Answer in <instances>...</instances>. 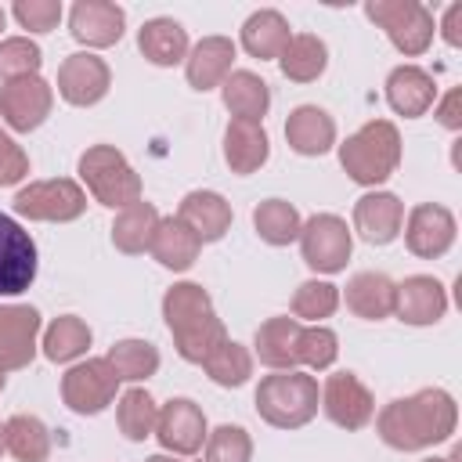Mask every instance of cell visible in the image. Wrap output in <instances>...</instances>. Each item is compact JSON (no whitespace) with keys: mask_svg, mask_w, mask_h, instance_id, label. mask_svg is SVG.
<instances>
[{"mask_svg":"<svg viewBox=\"0 0 462 462\" xmlns=\"http://www.w3.org/2000/svg\"><path fill=\"white\" fill-rule=\"evenodd\" d=\"M253 365H256V357H253V350L245 346V343H238V339H224L206 361H202V368H206V375L217 383V386H227V390H235V386H245L249 379H253Z\"/></svg>","mask_w":462,"mask_h":462,"instance_id":"obj_37","label":"cell"},{"mask_svg":"<svg viewBox=\"0 0 462 462\" xmlns=\"http://www.w3.org/2000/svg\"><path fill=\"white\" fill-rule=\"evenodd\" d=\"M180 224H188L195 231V238L206 245V242H220L227 231H231V202L220 195V191H188L173 213Z\"/></svg>","mask_w":462,"mask_h":462,"instance_id":"obj_22","label":"cell"},{"mask_svg":"<svg viewBox=\"0 0 462 462\" xmlns=\"http://www.w3.org/2000/svg\"><path fill=\"white\" fill-rule=\"evenodd\" d=\"M43 65V51L36 40L29 36H7L0 40V79H25V76H40Z\"/></svg>","mask_w":462,"mask_h":462,"instance_id":"obj_40","label":"cell"},{"mask_svg":"<svg viewBox=\"0 0 462 462\" xmlns=\"http://www.w3.org/2000/svg\"><path fill=\"white\" fill-rule=\"evenodd\" d=\"M300 227H303V217L289 199H263L253 209V231L267 245H292L300 238Z\"/></svg>","mask_w":462,"mask_h":462,"instance_id":"obj_35","label":"cell"},{"mask_svg":"<svg viewBox=\"0 0 462 462\" xmlns=\"http://www.w3.org/2000/svg\"><path fill=\"white\" fill-rule=\"evenodd\" d=\"M29 177V155L11 137V130L0 123V188H14Z\"/></svg>","mask_w":462,"mask_h":462,"instance_id":"obj_44","label":"cell"},{"mask_svg":"<svg viewBox=\"0 0 462 462\" xmlns=\"http://www.w3.org/2000/svg\"><path fill=\"white\" fill-rule=\"evenodd\" d=\"M220 101L231 112V119L263 123V116L271 108V87H267V79H260L249 69H231V76L220 83Z\"/></svg>","mask_w":462,"mask_h":462,"instance_id":"obj_29","label":"cell"},{"mask_svg":"<svg viewBox=\"0 0 462 462\" xmlns=\"http://www.w3.org/2000/svg\"><path fill=\"white\" fill-rule=\"evenodd\" d=\"M339 357V336L328 325H303L300 332V368L303 372H325Z\"/></svg>","mask_w":462,"mask_h":462,"instance_id":"obj_41","label":"cell"},{"mask_svg":"<svg viewBox=\"0 0 462 462\" xmlns=\"http://www.w3.org/2000/svg\"><path fill=\"white\" fill-rule=\"evenodd\" d=\"M235 40L231 36H202L188 58H184V79L191 90H213L220 87L227 76H231V65H235Z\"/></svg>","mask_w":462,"mask_h":462,"instance_id":"obj_21","label":"cell"},{"mask_svg":"<svg viewBox=\"0 0 462 462\" xmlns=\"http://www.w3.org/2000/svg\"><path fill=\"white\" fill-rule=\"evenodd\" d=\"M437 32L448 47H462V4H448L440 11V22H437Z\"/></svg>","mask_w":462,"mask_h":462,"instance_id":"obj_46","label":"cell"},{"mask_svg":"<svg viewBox=\"0 0 462 462\" xmlns=\"http://www.w3.org/2000/svg\"><path fill=\"white\" fill-rule=\"evenodd\" d=\"M14 213L22 220L36 224H72L87 213V191L72 177H51V180H29L11 199Z\"/></svg>","mask_w":462,"mask_h":462,"instance_id":"obj_7","label":"cell"},{"mask_svg":"<svg viewBox=\"0 0 462 462\" xmlns=\"http://www.w3.org/2000/svg\"><path fill=\"white\" fill-rule=\"evenodd\" d=\"M108 87H112V69L94 51H76L58 65V94L72 108H90L105 101Z\"/></svg>","mask_w":462,"mask_h":462,"instance_id":"obj_15","label":"cell"},{"mask_svg":"<svg viewBox=\"0 0 462 462\" xmlns=\"http://www.w3.org/2000/svg\"><path fill=\"white\" fill-rule=\"evenodd\" d=\"M162 321L173 336V350L188 365H202L224 339L227 328L199 282H173L162 296Z\"/></svg>","mask_w":462,"mask_h":462,"instance_id":"obj_2","label":"cell"},{"mask_svg":"<svg viewBox=\"0 0 462 462\" xmlns=\"http://www.w3.org/2000/svg\"><path fill=\"white\" fill-rule=\"evenodd\" d=\"M404 245L411 256L419 260H440L451 245H455V235H458V220L448 206L440 202H419L404 213Z\"/></svg>","mask_w":462,"mask_h":462,"instance_id":"obj_10","label":"cell"},{"mask_svg":"<svg viewBox=\"0 0 462 462\" xmlns=\"http://www.w3.org/2000/svg\"><path fill=\"white\" fill-rule=\"evenodd\" d=\"M155 227H159V209L141 199V202H134V206L116 213V220H112V245L119 253H126V256H141V253H148Z\"/></svg>","mask_w":462,"mask_h":462,"instance_id":"obj_33","label":"cell"},{"mask_svg":"<svg viewBox=\"0 0 462 462\" xmlns=\"http://www.w3.org/2000/svg\"><path fill=\"white\" fill-rule=\"evenodd\" d=\"M4 386H7V372L0 368V393H4Z\"/></svg>","mask_w":462,"mask_h":462,"instance_id":"obj_49","label":"cell"},{"mask_svg":"<svg viewBox=\"0 0 462 462\" xmlns=\"http://www.w3.org/2000/svg\"><path fill=\"white\" fill-rule=\"evenodd\" d=\"M4 25H7V11L0 7V32H4Z\"/></svg>","mask_w":462,"mask_h":462,"instance_id":"obj_50","label":"cell"},{"mask_svg":"<svg viewBox=\"0 0 462 462\" xmlns=\"http://www.w3.org/2000/svg\"><path fill=\"white\" fill-rule=\"evenodd\" d=\"M144 462H184L180 455H170V451H159V455H148Z\"/></svg>","mask_w":462,"mask_h":462,"instance_id":"obj_47","label":"cell"},{"mask_svg":"<svg viewBox=\"0 0 462 462\" xmlns=\"http://www.w3.org/2000/svg\"><path fill=\"white\" fill-rule=\"evenodd\" d=\"M321 411L332 426L357 433L375 419V397L354 372H332L321 383Z\"/></svg>","mask_w":462,"mask_h":462,"instance_id":"obj_11","label":"cell"},{"mask_svg":"<svg viewBox=\"0 0 462 462\" xmlns=\"http://www.w3.org/2000/svg\"><path fill=\"white\" fill-rule=\"evenodd\" d=\"M54 108V87L43 76H25L0 83V123L14 134H32L47 123Z\"/></svg>","mask_w":462,"mask_h":462,"instance_id":"obj_12","label":"cell"},{"mask_svg":"<svg viewBox=\"0 0 462 462\" xmlns=\"http://www.w3.org/2000/svg\"><path fill=\"white\" fill-rule=\"evenodd\" d=\"M285 141L296 155L318 159L336 144V119L318 105H296L285 119Z\"/></svg>","mask_w":462,"mask_h":462,"instance_id":"obj_24","label":"cell"},{"mask_svg":"<svg viewBox=\"0 0 462 462\" xmlns=\"http://www.w3.org/2000/svg\"><path fill=\"white\" fill-rule=\"evenodd\" d=\"M202 455H206V462H253V437L242 426L224 422L206 433Z\"/></svg>","mask_w":462,"mask_h":462,"instance_id":"obj_42","label":"cell"},{"mask_svg":"<svg viewBox=\"0 0 462 462\" xmlns=\"http://www.w3.org/2000/svg\"><path fill=\"white\" fill-rule=\"evenodd\" d=\"M404 224V202L393 191H365L354 202V227L368 245H390L401 235Z\"/></svg>","mask_w":462,"mask_h":462,"instance_id":"obj_19","label":"cell"},{"mask_svg":"<svg viewBox=\"0 0 462 462\" xmlns=\"http://www.w3.org/2000/svg\"><path fill=\"white\" fill-rule=\"evenodd\" d=\"M393 289L397 282L386 278L383 271H357L346 282V292L339 300H346V310L361 321H383L393 318Z\"/></svg>","mask_w":462,"mask_h":462,"instance_id":"obj_28","label":"cell"},{"mask_svg":"<svg viewBox=\"0 0 462 462\" xmlns=\"http://www.w3.org/2000/svg\"><path fill=\"white\" fill-rule=\"evenodd\" d=\"M206 433H209L206 411L191 397H170L166 404H159V419H155V433L152 437L162 444V451L191 458V455L202 451Z\"/></svg>","mask_w":462,"mask_h":462,"instance_id":"obj_13","label":"cell"},{"mask_svg":"<svg viewBox=\"0 0 462 462\" xmlns=\"http://www.w3.org/2000/svg\"><path fill=\"white\" fill-rule=\"evenodd\" d=\"M433 101H437V83H433V76L426 69H419L411 61L390 69V76H386V105L397 116L419 119V116H426L433 108Z\"/></svg>","mask_w":462,"mask_h":462,"instance_id":"obj_23","label":"cell"},{"mask_svg":"<svg viewBox=\"0 0 462 462\" xmlns=\"http://www.w3.org/2000/svg\"><path fill=\"white\" fill-rule=\"evenodd\" d=\"M76 173L83 180V191H90L94 202H101L108 209H126V206L141 202V195H144L141 173L126 162V155L116 144H90L79 155Z\"/></svg>","mask_w":462,"mask_h":462,"instance_id":"obj_5","label":"cell"},{"mask_svg":"<svg viewBox=\"0 0 462 462\" xmlns=\"http://www.w3.org/2000/svg\"><path fill=\"white\" fill-rule=\"evenodd\" d=\"M433 116H437V123H440L444 130L458 134V130H462V90L451 87L444 97H437V101H433Z\"/></svg>","mask_w":462,"mask_h":462,"instance_id":"obj_45","label":"cell"},{"mask_svg":"<svg viewBox=\"0 0 462 462\" xmlns=\"http://www.w3.org/2000/svg\"><path fill=\"white\" fill-rule=\"evenodd\" d=\"M278 69L292 83H314L328 69V47H325V40L314 36V32H292L289 47L278 58Z\"/></svg>","mask_w":462,"mask_h":462,"instance_id":"obj_34","label":"cell"},{"mask_svg":"<svg viewBox=\"0 0 462 462\" xmlns=\"http://www.w3.org/2000/svg\"><path fill=\"white\" fill-rule=\"evenodd\" d=\"M365 18L375 22L386 32V40L393 43V51H401L404 58L426 54L433 43V32H437L433 11L419 0H368Z\"/></svg>","mask_w":462,"mask_h":462,"instance_id":"obj_6","label":"cell"},{"mask_svg":"<svg viewBox=\"0 0 462 462\" xmlns=\"http://www.w3.org/2000/svg\"><path fill=\"white\" fill-rule=\"evenodd\" d=\"M51 448H54V440H51V430L43 419L18 411L4 422V451L14 462H47Z\"/></svg>","mask_w":462,"mask_h":462,"instance_id":"obj_32","label":"cell"},{"mask_svg":"<svg viewBox=\"0 0 462 462\" xmlns=\"http://www.w3.org/2000/svg\"><path fill=\"white\" fill-rule=\"evenodd\" d=\"M11 14H14V22L22 29L43 36V32L58 29V22H61L65 11H61V0H14Z\"/></svg>","mask_w":462,"mask_h":462,"instance_id":"obj_43","label":"cell"},{"mask_svg":"<svg viewBox=\"0 0 462 462\" xmlns=\"http://www.w3.org/2000/svg\"><path fill=\"white\" fill-rule=\"evenodd\" d=\"M256 415L274 426V430H300L307 426L318 408H321V386L310 372L292 368V372H271L260 379L253 393Z\"/></svg>","mask_w":462,"mask_h":462,"instance_id":"obj_4","label":"cell"},{"mask_svg":"<svg viewBox=\"0 0 462 462\" xmlns=\"http://www.w3.org/2000/svg\"><path fill=\"white\" fill-rule=\"evenodd\" d=\"M422 462H458V451H451V455H430Z\"/></svg>","mask_w":462,"mask_h":462,"instance_id":"obj_48","label":"cell"},{"mask_svg":"<svg viewBox=\"0 0 462 462\" xmlns=\"http://www.w3.org/2000/svg\"><path fill=\"white\" fill-rule=\"evenodd\" d=\"M155 419H159V404H155V397L148 390L130 386L126 393H119V401H116V426H119V433L126 440H134V444L148 440L155 433Z\"/></svg>","mask_w":462,"mask_h":462,"instance_id":"obj_38","label":"cell"},{"mask_svg":"<svg viewBox=\"0 0 462 462\" xmlns=\"http://www.w3.org/2000/svg\"><path fill=\"white\" fill-rule=\"evenodd\" d=\"M36 282V242L32 235L0 209V296H22Z\"/></svg>","mask_w":462,"mask_h":462,"instance_id":"obj_14","label":"cell"},{"mask_svg":"<svg viewBox=\"0 0 462 462\" xmlns=\"http://www.w3.org/2000/svg\"><path fill=\"white\" fill-rule=\"evenodd\" d=\"M119 379L105 357H87L76 361L61 375V401L76 415H101L108 404H116Z\"/></svg>","mask_w":462,"mask_h":462,"instance_id":"obj_9","label":"cell"},{"mask_svg":"<svg viewBox=\"0 0 462 462\" xmlns=\"http://www.w3.org/2000/svg\"><path fill=\"white\" fill-rule=\"evenodd\" d=\"M267 159H271V137H267L263 123L231 119V123L224 126V162H227L231 173L249 177V173H256Z\"/></svg>","mask_w":462,"mask_h":462,"instance_id":"obj_25","label":"cell"},{"mask_svg":"<svg viewBox=\"0 0 462 462\" xmlns=\"http://www.w3.org/2000/svg\"><path fill=\"white\" fill-rule=\"evenodd\" d=\"M300 256L318 274H339L354 253V231L336 213H314L300 227Z\"/></svg>","mask_w":462,"mask_h":462,"instance_id":"obj_8","label":"cell"},{"mask_svg":"<svg viewBox=\"0 0 462 462\" xmlns=\"http://www.w3.org/2000/svg\"><path fill=\"white\" fill-rule=\"evenodd\" d=\"M458 426V404L448 390L426 386L408 397H397L383 404L375 415V433L393 451H426L444 440H451Z\"/></svg>","mask_w":462,"mask_h":462,"instance_id":"obj_1","label":"cell"},{"mask_svg":"<svg viewBox=\"0 0 462 462\" xmlns=\"http://www.w3.org/2000/svg\"><path fill=\"white\" fill-rule=\"evenodd\" d=\"M90 343H94V332H90V325H87L83 318H76V314L54 318V321L43 328V336H40V350H43V357L54 361V365H72V361H79V357L90 350Z\"/></svg>","mask_w":462,"mask_h":462,"instance_id":"obj_31","label":"cell"},{"mask_svg":"<svg viewBox=\"0 0 462 462\" xmlns=\"http://www.w3.org/2000/svg\"><path fill=\"white\" fill-rule=\"evenodd\" d=\"M289 310L303 325H321L325 318H332L339 310V285H332L325 278H307L296 285Z\"/></svg>","mask_w":462,"mask_h":462,"instance_id":"obj_39","label":"cell"},{"mask_svg":"<svg viewBox=\"0 0 462 462\" xmlns=\"http://www.w3.org/2000/svg\"><path fill=\"white\" fill-rule=\"evenodd\" d=\"M448 314V289L433 274H408L393 289V318L415 328L437 325Z\"/></svg>","mask_w":462,"mask_h":462,"instance_id":"obj_18","label":"cell"},{"mask_svg":"<svg viewBox=\"0 0 462 462\" xmlns=\"http://www.w3.org/2000/svg\"><path fill=\"white\" fill-rule=\"evenodd\" d=\"M69 32L87 51H105L123 40L126 11L112 0H76L69 11Z\"/></svg>","mask_w":462,"mask_h":462,"instance_id":"obj_17","label":"cell"},{"mask_svg":"<svg viewBox=\"0 0 462 462\" xmlns=\"http://www.w3.org/2000/svg\"><path fill=\"white\" fill-rule=\"evenodd\" d=\"M105 361L112 365L116 379L119 383H144L159 372L162 357H159V346L148 343V339H119L108 346Z\"/></svg>","mask_w":462,"mask_h":462,"instance_id":"obj_36","label":"cell"},{"mask_svg":"<svg viewBox=\"0 0 462 462\" xmlns=\"http://www.w3.org/2000/svg\"><path fill=\"white\" fill-rule=\"evenodd\" d=\"M339 166L354 184L375 191L401 166V130L390 119H368L339 144Z\"/></svg>","mask_w":462,"mask_h":462,"instance_id":"obj_3","label":"cell"},{"mask_svg":"<svg viewBox=\"0 0 462 462\" xmlns=\"http://www.w3.org/2000/svg\"><path fill=\"white\" fill-rule=\"evenodd\" d=\"M292 40V29H289V18L274 7H260L253 11L245 22H242V32H238V43L249 58H260V61H278L282 51L289 47Z\"/></svg>","mask_w":462,"mask_h":462,"instance_id":"obj_26","label":"cell"},{"mask_svg":"<svg viewBox=\"0 0 462 462\" xmlns=\"http://www.w3.org/2000/svg\"><path fill=\"white\" fill-rule=\"evenodd\" d=\"M40 310L29 303H0V368H29L40 350Z\"/></svg>","mask_w":462,"mask_h":462,"instance_id":"obj_16","label":"cell"},{"mask_svg":"<svg viewBox=\"0 0 462 462\" xmlns=\"http://www.w3.org/2000/svg\"><path fill=\"white\" fill-rule=\"evenodd\" d=\"M152 260L166 271H188L199 253H202V242L195 238V231L188 224H180L177 217H159V227L152 235V245H148Z\"/></svg>","mask_w":462,"mask_h":462,"instance_id":"obj_30","label":"cell"},{"mask_svg":"<svg viewBox=\"0 0 462 462\" xmlns=\"http://www.w3.org/2000/svg\"><path fill=\"white\" fill-rule=\"evenodd\" d=\"M137 51L144 54V61L159 65V69H173L188 58L191 43H188V29L177 22V18H148L141 29H137Z\"/></svg>","mask_w":462,"mask_h":462,"instance_id":"obj_27","label":"cell"},{"mask_svg":"<svg viewBox=\"0 0 462 462\" xmlns=\"http://www.w3.org/2000/svg\"><path fill=\"white\" fill-rule=\"evenodd\" d=\"M0 455H4V422H0Z\"/></svg>","mask_w":462,"mask_h":462,"instance_id":"obj_51","label":"cell"},{"mask_svg":"<svg viewBox=\"0 0 462 462\" xmlns=\"http://www.w3.org/2000/svg\"><path fill=\"white\" fill-rule=\"evenodd\" d=\"M300 332H303V321H296L289 314L267 318L253 336V357L260 365H267L271 372L300 368Z\"/></svg>","mask_w":462,"mask_h":462,"instance_id":"obj_20","label":"cell"}]
</instances>
